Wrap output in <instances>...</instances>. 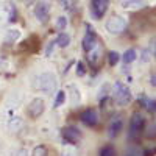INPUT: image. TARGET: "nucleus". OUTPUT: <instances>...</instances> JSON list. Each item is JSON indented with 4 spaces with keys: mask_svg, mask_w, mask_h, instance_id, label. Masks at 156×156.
<instances>
[{
    "mask_svg": "<svg viewBox=\"0 0 156 156\" xmlns=\"http://www.w3.org/2000/svg\"><path fill=\"white\" fill-rule=\"evenodd\" d=\"M150 84H151V86L156 84V81H154V75H151V78H150Z\"/></svg>",
    "mask_w": 156,
    "mask_h": 156,
    "instance_id": "28",
    "label": "nucleus"
},
{
    "mask_svg": "<svg viewBox=\"0 0 156 156\" xmlns=\"http://www.w3.org/2000/svg\"><path fill=\"white\" fill-rule=\"evenodd\" d=\"M20 126H22V119H19V117H12V119H9V123H8L9 131H19Z\"/></svg>",
    "mask_w": 156,
    "mask_h": 156,
    "instance_id": "17",
    "label": "nucleus"
},
{
    "mask_svg": "<svg viewBox=\"0 0 156 156\" xmlns=\"http://www.w3.org/2000/svg\"><path fill=\"white\" fill-rule=\"evenodd\" d=\"M98 45V39H97V34L95 31L92 30V27L90 25H87L86 27V33H84V37H83V50L84 51H89L92 50L94 47Z\"/></svg>",
    "mask_w": 156,
    "mask_h": 156,
    "instance_id": "6",
    "label": "nucleus"
},
{
    "mask_svg": "<svg viewBox=\"0 0 156 156\" xmlns=\"http://www.w3.org/2000/svg\"><path fill=\"white\" fill-rule=\"evenodd\" d=\"M19 156H27V151H25V150H20V151H19Z\"/></svg>",
    "mask_w": 156,
    "mask_h": 156,
    "instance_id": "29",
    "label": "nucleus"
},
{
    "mask_svg": "<svg viewBox=\"0 0 156 156\" xmlns=\"http://www.w3.org/2000/svg\"><path fill=\"white\" fill-rule=\"evenodd\" d=\"M105 27H106V30H108L109 34L117 36V34H120V33L125 30L126 20H125L123 17H120V16H112V17L108 19V22H106Z\"/></svg>",
    "mask_w": 156,
    "mask_h": 156,
    "instance_id": "3",
    "label": "nucleus"
},
{
    "mask_svg": "<svg viewBox=\"0 0 156 156\" xmlns=\"http://www.w3.org/2000/svg\"><path fill=\"white\" fill-rule=\"evenodd\" d=\"M55 45H56V42H55V41H50V42H48V45H47V48H45V56H50L51 53H53Z\"/></svg>",
    "mask_w": 156,
    "mask_h": 156,
    "instance_id": "25",
    "label": "nucleus"
},
{
    "mask_svg": "<svg viewBox=\"0 0 156 156\" xmlns=\"http://www.w3.org/2000/svg\"><path fill=\"white\" fill-rule=\"evenodd\" d=\"M66 27H67V19L64 17V16L58 17V19H56V28H58V30H64Z\"/></svg>",
    "mask_w": 156,
    "mask_h": 156,
    "instance_id": "23",
    "label": "nucleus"
},
{
    "mask_svg": "<svg viewBox=\"0 0 156 156\" xmlns=\"http://www.w3.org/2000/svg\"><path fill=\"white\" fill-rule=\"evenodd\" d=\"M86 53H87V61L90 62V64H92V66H94V64L100 59V45H97V47H94L92 50H89V51H86Z\"/></svg>",
    "mask_w": 156,
    "mask_h": 156,
    "instance_id": "13",
    "label": "nucleus"
},
{
    "mask_svg": "<svg viewBox=\"0 0 156 156\" xmlns=\"http://www.w3.org/2000/svg\"><path fill=\"white\" fill-rule=\"evenodd\" d=\"M120 59V55L117 53V51H109V55H108V64L109 66H115L117 62H119Z\"/></svg>",
    "mask_w": 156,
    "mask_h": 156,
    "instance_id": "21",
    "label": "nucleus"
},
{
    "mask_svg": "<svg viewBox=\"0 0 156 156\" xmlns=\"http://www.w3.org/2000/svg\"><path fill=\"white\" fill-rule=\"evenodd\" d=\"M123 2V8L126 9H137L144 5V0H122Z\"/></svg>",
    "mask_w": 156,
    "mask_h": 156,
    "instance_id": "15",
    "label": "nucleus"
},
{
    "mask_svg": "<svg viewBox=\"0 0 156 156\" xmlns=\"http://www.w3.org/2000/svg\"><path fill=\"white\" fill-rule=\"evenodd\" d=\"M55 42H56L61 48H66V47L70 44V36H69V34H66V33H61V34L55 39Z\"/></svg>",
    "mask_w": 156,
    "mask_h": 156,
    "instance_id": "16",
    "label": "nucleus"
},
{
    "mask_svg": "<svg viewBox=\"0 0 156 156\" xmlns=\"http://www.w3.org/2000/svg\"><path fill=\"white\" fill-rule=\"evenodd\" d=\"M48 3L47 2H39L36 6H34V16L39 19V22H45L48 19Z\"/></svg>",
    "mask_w": 156,
    "mask_h": 156,
    "instance_id": "11",
    "label": "nucleus"
},
{
    "mask_svg": "<svg viewBox=\"0 0 156 156\" xmlns=\"http://www.w3.org/2000/svg\"><path fill=\"white\" fill-rule=\"evenodd\" d=\"M139 103L144 108H147L150 112H154V106H156V103H154V100H151L150 97H147V95H140L139 97Z\"/></svg>",
    "mask_w": 156,
    "mask_h": 156,
    "instance_id": "12",
    "label": "nucleus"
},
{
    "mask_svg": "<svg viewBox=\"0 0 156 156\" xmlns=\"http://www.w3.org/2000/svg\"><path fill=\"white\" fill-rule=\"evenodd\" d=\"M122 128H123V119H122V115L115 114V115L112 117V119L109 120V126H108V136H109L111 139L117 137V136L120 134Z\"/></svg>",
    "mask_w": 156,
    "mask_h": 156,
    "instance_id": "7",
    "label": "nucleus"
},
{
    "mask_svg": "<svg viewBox=\"0 0 156 156\" xmlns=\"http://www.w3.org/2000/svg\"><path fill=\"white\" fill-rule=\"evenodd\" d=\"M129 100H131V92H129V89L123 83L117 81L114 84V101H115V105L123 106V105H126V103H129Z\"/></svg>",
    "mask_w": 156,
    "mask_h": 156,
    "instance_id": "2",
    "label": "nucleus"
},
{
    "mask_svg": "<svg viewBox=\"0 0 156 156\" xmlns=\"http://www.w3.org/2000/svg\"><path fill=\"white\" fill-rule=\"evenodd\" d=\"M120 58H122V61H123L125 64H129V62H133V61L137 58V51H136L134 48H128Z\"/></svg>",
    "mask_w": 156,
    "mask_h": 156,
    "instance_id": "14",
    "label": "nucleus"
},
{
    "mask_svg": "<svg viewBox=\"0 0 156 156\" xmlns=\"http://www.w3.org/2000/svg\"><path fill=\"white\" fill-rule=\"evenodd\" d=\"M20 37V31L19 30H9L8 33H6V36H5V42L8 44H11V42H14V41H17V39Z\"/></svg>",
    "mask_w": 156,
    "mask_h": 156,
    "instance_id": "19",
    "label": "nucleus"
},
{
    "mask_svg": "<svg viewBox=\"0 0 156 156\" xmlns=\"http://www.w3.org/2000/svg\"><path fill=\"white\" fill-rule=\"evenodd\" d=\"M64 101H66V92H64V90H58V92H56V97H55V101H53V108L62 106Z\"/></svg>",
    "mask_w": 156,
    "mask_h": 156,
    "instance_id": "18",
    "label": "nucleus"
},
{
    "mask_svg": "<svg viewBox=\"0 0 156 156\" xmlns=\"http://www.w3.org/2000/svg\"><path fill=\"white\" fill-rule=\"evenodd\" d=\"M86 73V67H84V64L80 61V62H78V66H76V75L78 76H83Z\"/></svg>",
    "mask_w": 156,
    "mask_h": 156,
    "instance_id": "26",
    "label": "nucleus"
},
{
    "mask_svg": "<svg viewBox=\"0 0 156 156\" xmlns=\"http://www.w3.org/2000/svg\"><path fill=\"white\" fill-rule=\"evenodd\" d=\"M31 156H48V150L44 145H37V147H34Z\"/></svg>",
    "mask_w": 156,
    "mask_h": 156,
    "instance_id": "20",
    "label": "nucleus"
},
{
    "mask_svg": "<svg viewBox=\"0 0 156 156\" xmlns=\"http://www.w3.org/2000/svg\"><path fill=\"white\" fill-rule=\"evenodd\" d=\"M61 136H62L64 142H66V144H70V145L80 142L81 137H83L81 131L78 128H75V126H64L62 131H61Z\"/></svg>",
    "mask_w": 156,
    "mask_h": 156,
    "instance_id": "5",
    "label": "nucleus"
},
{
    "mask_svg": "<svg viewBox=\"0 0 156 156\" xmlns=\"http://www.w3.org/2000/svg\"><path fill=\"white\" fill-rule=\"evenodd\" d=\"M44 109H45L44 100L42 98H34V100H31L30 106H28V115L36 119V117H39V115L44 112Z\"/></svg>",
    "mask_w": 156,
    "mask_h": 156,
    "instance_id": "9",
    "label": "nucleus"
},
{
    "mask_svg": "<svg viewBox=\"0 0 156 156\" xmlns=\"http://www.w3.org/2000/svg\"><path fill=\"white\" fill-rule=\"evenodd\" d=\"M8 20L16 22V9H14V6H11V16H8Z\"/></svg>",
    "mask_w": 156,
    "mask_h": 156,
    "instance_id": "27",
    "label": "nucleus"
},
{
    "mask_svg": "<svg viewBox=\"0 0 156 156\" xmlns=\"http://www.w3.org/2000/svg\"><path fill=\"white\" fill-rule=\"evenodd\" d=\"M39 87H41V90H44L45 94H51L56 89V76L51 72L42 73L41 78H39Z\"/></svg>",
    "mask_w": 156,
    "mask_h": 156,
    "instance_id": "4",
    "label": "nucleus"
},
{
    "mask_svg": "<svg viewBox=\"0 0 156 156\" xmlns=\"http://www.w3.org/2000/svg\"><path fill=\"white\" fill-rule=\"evenodd\" d=\"M144 128H145V117L139 112L133 114L131 120H129V133H128L129 139H137L144 131Z\"/></svg>",
    "mask_w": 156,
    "mask_h": 156,
    "instance_id": "1",
    "label": "nucleus"
},
{
    "mask_svg": "<svg viewBox=\"0 0 156 156\" xmlns=\"http://www.w3.org/2000/svg\"><path fill=\"white\" fill-rule=\"evenodd\" d=\"M81 122L86 125V126H95L98 123V114L95 109H84L81 112Z\"/></svg>",
    "mask_w": 156,
    "mask_h": 156,
    "instance_id": "10",
    "label": "nucleus"
},
{
    "mask_svg": "<svg viewBox=\"0 0 156 156\" xmlns=\"http://www.w3.org/2000/svg\"><path fill=\"white\" fill-rule=\"evenodd\" d=\"M100 156H117V154H115V150H114V147H109V145H106V147H103V148L100 150Z\"/></svg>",
    "mask_w": 156,
    "mask_h": 156,
    "instance_id": "22",
    "label": "nucleus"
},
{
    "mask_svg": "<svg viewBox=\"0 0 156 156\" xmlns=\"http://www.w3.org/2000/svg\"><path fill=\"white\" fill-rule=\"evenodd\" d=\"M92 3V16L95 19H101L109 6V0H90Z\"/></svg>",
    "mask_w": 156,
    "mask_h": 156,
    "instance_id": "8",
    "label": "nucleus"
},
{
    "mask_svg": "<svg viewBox=\"0 0 156 156\" xmlns=\"http://www.w3.org/2000/svg\"><path fill=\"white\" fill-rule=\"evenodd\" d=\"M142 153H140V150L137 148V147H131L128 151H126V154L125 156H140Z\"/></svg>",
    "mask_w": 156,
    "mask_h": 156,
    "instance_id": "24",
    "label": "nucleus"
}]
</instances>
